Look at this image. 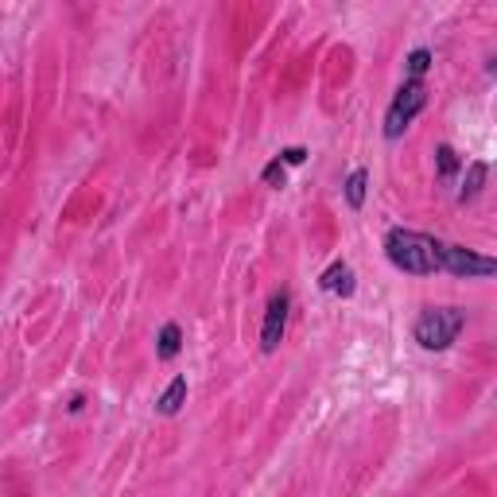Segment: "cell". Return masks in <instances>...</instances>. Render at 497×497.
I'll list each match as a JSON object with an SVG mask.
<instances>
[{"label": "cell", "instance_id": "obj_1", "mask_svg": "<svg viewBox=\"0 0 497 497\" xmlns=\"http://www.w3.org/2000/svg\"><path fill=\"white\" fill-rule=\"evenodd\" d=\"M443 248L447 241L431 238V233H420V230H389L385 233V257L392 268L408 272V277H436L443 272Z\"/></svg>", "mask_w": 497, "mask_h": 497}, {"label": "cell", "instance_id": "obj_2", "mask_svg": "<svg viewBox=\"0 0 497 497\" xmlns=\"http://www.w3.org/2000/svg\"><path fill=\"white\" fill-rule=\"evenodd\" d=\"M463 326H466L463 307H427V311H420V319H416L412 338L424 350H431V354H439V350H451L459 342Z\"/></svg>", "mask_w": 497, "mask_h": 497}, {"label": "cell", "instance_id": "obj_3", "mask_svg": "<svg viewBox=\"0 0 497 497\" xmlns=\"http://www.w3.org/2000/svg\"><path fill=\"white\" fill-rule=\"evenodd\" d=\"M424 106H427V86L424 82H404L397 89V98H392L389 113H385V140H400Z\"/></svg>", "mask_w": 497, "mask_h": 497}, {"label": "cell", "instance_id": "obj_4", "mask_svg": "<svg viewBox=\"0 0 497 497\" xmlns=\"http://www.w3.org/2000/svg\"><path fill=\"white\" fill-rule=\"evenodd\" d=\"M443 272H451V277H463V280H486L497 272V260L493 257H482L474 248L466 245H451L443 248Z\"/></svg>", "mask_w": 497, "mask_h": 497}, {"label": "cell", "instance_id": "obj_5", "mask_svg": "<svg viewBox=\"0 0 497 497\" xmlns=\"http://www.w3.org/2000/svg\"><path fill=\"white\" fill-rule=\"evenodd\" d=\"M287 315H292V295H287V292H272L268 311H265V323H260V350H265V354H277V350H280L284 331H287Z\"/></svg>", "mask_w": 497, "mask_h": 497}, {"label": "cell", "instance_id": "obj_6", "mask_svg": "<svg viewBox=\"0 0 497 497\" xmlns=\"http://www.w3.org/2000/svg\"><path fill=\"white\" fill-rule=\"evenodd\" d=\"M319 287H323L326 295H342V299H350V295H354V287H358V284H354V268H350L346 260H334V265L319 277Z\"/></svg>", "mask_w": 497, "mask_h": 497}, {"label": "cell", "instance_id": "obj_7", "mask_svg": "<svg viewBox=\"0 0 497 497\" xmlns=\"http://www.w3.org/2000/svg\"><path fill=\"white\" fill-rule=\"evenodd\" d=\"M486 179H490V164L486 160H474V164H466V179H463V187H459V202H474L482 187H486Z\"/></svg>", "mask_w": 497, "mask_h": 497}, {"label": "cell", "instance_id": "obj_8", "mask_svg": "<svg viewBox=\"0 0 497 497\" xmlns=\"http://www.w3.org/2000/svg\"><path fill=\"white\" fill-rule=\"evenodd\" d=\"M179 350H183V331H179V323H164L160 334H155V358H160V361H175Z\"/></svg>", "mask_w": 497, "mask_h": 497}, {"label": "cell", "instance_id": "obj_9", "mask_svg": "<svg viewBox=\"0 0 497 497\" xmlns=\"http://www.w3.org/2000/svg\"><path fill=\"white\" fill-rule=\"evenodd\" d=\"M183 404H187V377H175V381L160 392V400H155V412H160V416H179Z\"/></svg>", "mask_w": 497, "mask_h": 497}, {"label": "cell", "instance_id": "obj_10", "mask_svg": "<svg viewBox=\"0 0 497 497\" xmlns=\"http://www.w3.org/2000/svg\"><path fill=\"white\" fill-rule=\"evenodd\" d=\"M342 187H346V202L354 206V211H361V206H365V187H370V172H365V167H354V172L346 175Z\"/></svg>", "mask_w": 497, "mask_h": 497}, {"label": "cell", "instance_id": "obj_11", "mask_svg": "<svg viewBox=\"0 0 497 497\" xmlns=\"http://www.w3.org/2000/svg\"><path fill=\"white\" fill-rule=\"evenodd\" d=\"M436 164H439V179H455V175H459V167H463L459 152H455L451 144H439V148H436Z\"/></svg>", "mask_w": 497, "mask_h": 497}, {"label": "cell", "instance_id": "obj_12", "mask_svg": "<svg viewBox=\"0 0 497 497\" xmlns=\"http://www.w3.org/2000/svg\"><path fill=\"white\" fill-rule=\"evenodd\" d=\"M431 59H436V55H431L427 47L412 51V55H408V82H424V74L431 70Z\"/></svg>", "mask_w": 497, "mask_h": 497}, {"label": "cell", "instance_id": "obj_13", "mask_svg": "<svg viewBox=\"0 0 497 497\" xmlns=\"http://www.w3.org/2000/svg\"><path fill=\"white\" fill-rule=\"evenodd\" d=\"M260 179H265L268 187H284V164L280 160H268L265 172H260Z\"/></svg>", "mask_w": 497, "mask_h": 497}, {"label": "cell", "instance_id": "obj_14", "mask_svg": "<svg viewBox=\"0 0 497 497\" xmlns=\"http://www.w3.org/2000/svg\"><path fill=\"white\" fill-rule=\"evenodd\" d=\"M277 160H280L284 167H299V164L307 160V148H299V144H295V148H284V152L277 155Z\"/></svg>", "mask_w": 497, "mask_h": 497}]
</instances>
